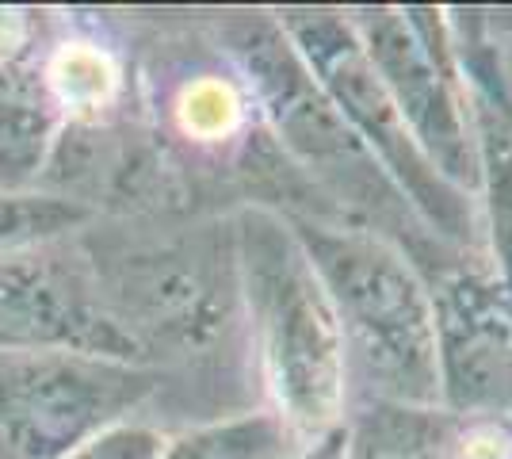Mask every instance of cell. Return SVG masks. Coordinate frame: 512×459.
Listing matches in <instances>:
<instances>
[{
    "mask_svg": "<svg viewBox=\"0 0 512 459\" xmlns=\"http://www.w3.org/2000/svg\"><path fill=\"white\" fill-rule=\"evenodd\" d=\"M46 88L62 108L65 123H100V111L119 96V69L111 54L92 43H65L43 66Z\"/></svg>",
    "mask_w": 512,
    "mask_h": 459,
    "instance_id": "4fadbf2b",
    "label": "cell"
},
{
    "mask_svg": "<svg viewBox=\"0 0 512 459\" xmlns=\"http://www.w3.org/2000/svg\"><path fill=\"white\" fill-rule=\"evenodd\" d=\"M283 219L291 222L341 326L348 387L356 379L363 398L440 406L432 299L413 257L363 222Z\"/></svg>",
    "mask_w": 512,
    "mask_h": 459,
    "instance_id": "7a4b0ae2",
    "label": "cell"
},
{
    "mask_svg": "<svg viewBox=\"0 0 512 459\" xmlns=\"http://www.w3.org/2000/svg\"><path fill=\"white\" fill-rule=\"evenodd\" d=\"M88 219L92 207L62 199L58 192H0V253L62 241Z\"/></svg>",
    "mask_w": 512,
    "mask_h": 459,
    "instance_id": "5bb4252c",
    "label": "cell"
},
{
    "mask_svg": "<svg viewBox=\"0 0 512 459\" xmlns=\"http://www.w3.org/2000/svg\"><path fill=\"white\" fill-rule=\"evenodd\" d=\"M62 131L43 69L0 62V192H39Z\"/></svg>",
    "mask_w": 512,
    "mask_h": 459,
    "instance_id": "9c48e42d",
    "label": "cell"
},
{
    "mask_svg": "<svg viewBox=\"0 0 512 459\" xmlns=\"http://www.w3.org/2000/svg\"><path fill=\"white\" fill-rule=\"evenodd\" d=\"M276 23L287 35V43L295 46L302 66L310 69V77L329 96V104L341 111L352 134L379 161V169L402 192L413 215L425 222V230H432L444 245H470L474 230H478L470 196L451 188L448 180L428 165L425 153L417 150L402 111L394 108L367 50L356 39L348 12L283 8L276 12Z\"/></svg>",
    "mask_w": 512,
    "mask_h": 459,
    "instance_id": "277c9868",
    "label": "cell"
},
{
    "mask_svg": "<svg viewBox=\"0 0 512 459\" xmlns=\"http://www.w3.org/2000/svg\"><path fill=\"white\" fill-rule=\"evenodd\" d=\"M222 43L279 146L321 188L348 203L356 222L379 230L383 238L421 241L425 222L413 215V207L390 184L379 161L352 134L341 111L329 104L310 69L302 66L295 46L279 31L276 16H234L222 31Z\"/></svg>",
    "mask_w": 512,
    "mask_h": 459,
    "instance_id": "3957f363",
    "label": "cell"
},
{
    "mask_svg": "<svg viewBox=\"0 0 512 459\" xmlns=\"http://www.w3.org/2000/svg\"><path fill=\"white\" fill-rule=\"evenodd\" d=\"M341 444H344V425L337 429V433H329V437L306 444V448L295 452L291 459H341Z\"/></svg>",
    "mask_w": 512,
    "mask_h": 459,
    "instance_id": "2e32d148",
    "label": "cell"
},
{
    "mask_svg": "<svg viewBox=\"0 0 512 459\" xmlns=\"http://www.w3.org/2000/svg\"><path fill=\"white\" fill-rule=\"evenodd\" d=\"M0 349H12V345H8V341H4V337H0Z\"/></svg>",
    "mask_w": 512,
    "mask_h": 459,
    "instance_id": "e0dca14e",
    "label": "cell"
},
{
    "mask_svg": "<svg viewBox=\"0 0 512 459\" xmlns=\"http://www.w3.org/2000/svg\"><path fill=\"white\" fill-rule=\"evenodd\" d=\"M157 391L142 364L81 352L0 349V459H62L134 421Z\"/></svg>",
    "mask_w": 512,
    "mask_h": 459,
    "instance_id": "5b68a950",
    "label": "cell"
},
{
    "mask_svg": "<svg viewBox=\"0 0 512 459\" xmlns=\"http://www.w3.org/2000/svg\"><path fill=\"white\" fill-rule=\"evenodd\" d=\"M470 119L478 146V192L493 257L490 268L512 295V108L470 92Z\"/></svg>",
    "mask_w": 512,
    "mask_h": 459,
    "instance_id": "8fae6325",
    "label": "cell"
},
{
    "mask_svg": "<svg viewBox=\"0 0 512 459\" xmlns=\"http://www.w3.org/2000/svg\"><path fill=\"white\" fill-rule=\"evenodd\" d=\"M436 326L440 410L463 425H512V295L486 264L425 276Z\"/></svg>",
    "mask_w": 512,
    "mask_h": 459,
    "instance_id": "ba28073f",
    "label": "cell"
},
{
    "mask_svg": "<svg viewBox=\"0 0 512 459\" xmlns=\"http://www.w3.org/2000/svg\"><path fill=\"white\" fill-rule=\"evenodd\" d=\"M62 241L0 253V337L12 349L81 352L142 364V341L111 310L100 272L62 253Z\"/></svg>",
    "mask_w": 512,
    "mask_h": 459,
    "instance_id": "52a82bcc",
    "label": "cell"
},
{
    "mask_svg": "<svg viewBox=\"0 0 512 459\" xmlns=\"http://www.w3.org/2000/svg\"><path fill=\"white\" fill-rule=\"evenodd\" d=\"M341 459H467V425L440 406L360 398L344 417Z\"/></svg>",
    "mask_w": 512,
    "mask_h": 459,
    "instance_id": "30bf717a",
    "label": "cell"
},
{
    "mask_svg": "<svg viewBox=\"0 0 512 459\" xmlns=\"http://www.w3.org/2000/svg\"><path fill=\"white\" fill-rule=\"evenodd\" d=\"M230 245L272 414L302 444L337 433L352 410L344 337L291 222L245 207Z\"/></svg>",
    "mask_w": 512,
    "mask_h": 459,
    "instance_id": "6da1fadb",
    "label": "cell"
},
{
    "mask_svg": "<svg viewBox=\"0 0 512 459\" xmlns=\"http://www.w3.org/2000/svg\"><path fill=\"white\" fill-rule=\"evenodd\" d=\"M165 440H169V433L153 429L146 421H127V425H115V429L100 433L96 440L73 448L62 459H157Z\"/></svg>",
    "mask_w": 512,
    "mask_h": 459,
    "instance_id": "9a60e30c",
    "label": "cell"
},
{
    "mask_svg": "<svg viewBox=\"0 0 512 459\" xmlns=\"http://www.w3.org/2000/svg\"><path fill=\"white\" fill-rule=\"evenodd\" d=\"M348 23L402 111L417 150L459 192H478L470 92L436 8H352Z\"/></svg>",
    "mask_w": 512,
    "mask_h": 459,
    "instance_id": "8992f818",
    "label": "cell"
},
{
    "mask_svg": "<svg viewBox=\"0 0 512 459\" xmlns=\"http://www.w3.org/2000/svg\"><path fill=\"white\" fill-rule=\"evenodd\" d=\"M302 448L306 444L268 410L195 425L165 440L157 459H291Z\"/></svg>",
    "mask_w": 512,
    "mask_h": 459,
    "instance_id": "7c38bea8",
    "label": "cell"
}]
</instances>
